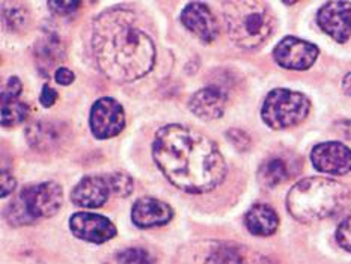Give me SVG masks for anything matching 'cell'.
<instances>
[{"label":"cell","mask_w":351,"mask_h":264,"mask_svg":"<svg viewBox=\"0 0 351 264\" xmlns=\"http://www.w3.org/2000/svg\"><path fill=\"white\" fill-rule=\"evenodd\" d=\"M181 23L204 43H213L219 35V23L210 8L201 2L189 3L181 12Z\"/></svg>","instance_id":"7c38bea8"},{"label":"cell","mask_w":351,"mask_h":264,"mask_svg":"<svg viewBox=\"0 0 351 264\" xmlns=\"http://www.w3.org/2000/svg\"><path fill=\"white\" fill-rule=\"evenodd\" d=\"M351 200L350 189L337 180L312 177L295 183L287 196L289 215L302 224H314L341 213Z\"/></svg>","instance_id":"3957f363"},{"label":"cell","mask_w":351,"mask_h":264,"mask_svg":"<svg viewBox=\"0 0 351 264\" xmlns=\"http://www.w3.org/2000/svg\"><path fill=\"white\" fill-rule=\"evenodd\" d=\"M228 139H230L234 143V147L239 148L240 151H244L250 147V138L243 130H230L228 132Z\"/></svg>","instance_id":"4316f807"},{"label":"cell","mask_w":351,"mask_h":264,"mask_svg":"<svg viewBox=\"0 0 351 264\" xmlns=\"http://www.w3.org/2000/svg\"><path fill=\"white\" fill-rule=\"evenodd\" d=\"M64 192L55 181L27 186L21 191L6 211V217L12 225L32 224L40 217L56 215L62 207Z\"/></svg>","instance_id":"5b68a950"},{"label":"cell","mask_w":351,"mask_h":264,"mask_svg":"<svg viewBox=\"0 0 351 264\" xmlns=\"http://www.w3.org/2000/svg\"><path fill=\"white\" fill-rule=\"evenodd\" d=\"M314 168L332 176H344L351 171V149L339 142L318 143L311 153Z\"/></svg>","instance_id":"9c48e42d"},{"label":"cell","mask_w":351,"mask_h":264,"mask_svg":"<svg viewBox=\"0 0 351 264\" xmlns=\"http://www.w3.org/2000/svg\"><path fill=\"white\" fill-rule=\"evenodd\" d=\"M36 58L38 62L45 64V67H51L58 60H62V47H60L56 38L47 36L38 43L36 45Z\"/></svg>","instance_id":"ffe728a7"},{"label":"cell","mask_w":351,"mask_h":264,"mask_svg":"<svg viewBox=\"0 0 351 264\" xmlns=\"http://www.w3.org/2000/svg\"><path fill=\"white\" fill-rule=\"evenodd\" d=\"M23 91L21 82L19 77H11L8 79V82L5 83V86L2 89V101L5 100H15L19 98Z\"/></svg>","instance_id":"484cf974"},{"label":"cell","mask_w":351,"mask_h":264,"mask_svg":"<svg viewBox=\"0 0 351 264\" xmlns=\"http://www.w3.org/2000/svg\"><path fill=\"white\" fill-rule=\"evenodd\" d=\"M64 136V128L55 123H47V121H36L26 130L29 145L38 151H51L58 148V145L62 143Z\"/></svg>","instance_id":"2e32d148"},{"label":"cell","mask_w":351,"mask_h":264,"mask_svg":"<svg viewBox=\"0 0 351 264\" xmlns=\"http://www.w3.org/2000/svg\"><path fill=\"white\" fill-rule=\"evenodd\" d=\"M70 230L75 237L89 243H104L117 236V228L108 217L94 213H75L70 219Z\"/></svg>","instance_id":"30bf717a"},{"label":"cell","mask_w":351,"mask_h":264,"mask_svg":"<svg viewBox=\"0 0 351 264\" xmlns=\"http://www.w3.org/2000/svg\"><path fill=\"white\" fill-rule=\"evenodd\" d=\"M113 264H154V260L148 251L142 248L124 249L113 259Z\"/></svg>","instance_id":"603a6c76"},{"label":"cell","mask_w":351,"mask_h":264,"mask_svg":"<svg viewBox=\"0 0 351 264\" xmlns=\"http://www.w3.org/2000/svg\"><path fill=\"white\" fill-rule=\"evenodd\" d=\"M49 6L55 12L65 15V14H71L77 10V8L80 6V2H73V0L71 2H49Z\"/></svg>","instance_id":"f1b7e54d"},{"label":"cell","mask_w":351,"mask_h":264,"mask_svg":"<svg viewBox=\"0 0 351 264\" xmlns=\"http://www.w3.org/2000/svg\"><path fill=\"white\" fill-rule=\"evenodd\" d=\"M293 176V162L285 156H270L258 169V180L264 187L271 189Z\"/></svg>","instance_id":"ac0fdd59"},{"label":"cell","mask_w":351,"mask_h":264,"mask_svg":"<svg viewBox=\"0 0 351 264\" xmlns=\"http://www.w3.org/2000/svg\"><path fill=\"white\" fill-rule=\"evenodd\" d=\"M223 17L231 40L241 49H256L269 40L274 19L263 2L237 0L223 3Z\"/></svg>","instance_id":"277c9868"},{"label":"cell","mask_w":351,"mask_h":264,"mask_svg":"<svg viewBox=\"0 0 351 264\" xmlns=\"http://www.w3.org/2000/svg\"><path fill=\"white\" fill-rule=\"evenodd\" d=\"M110 193V187L106 177H85L73 189L71 201L77 207L98 208L108 202Z\"/></svg>","instance_id":"5bb4252c"},{"label":"cell","mask_w":351,"mask_h":264,"mask_svg":"<svg viewBox=\"0 0 351 264\" xmlns=\"http://www.w3.org/2000/svg\"><path fill=\"white\" fill-rule=\"evenodd\" d=\"M58 100V93L53 89L50 85H44L41 95H40V101L44 106V108H51L53 104L56 103Z\"/></svg>","instance_id":"83f0119b"},{"label":"cell","mask_w":351,"mask_h":264,"mask_svg":"<svg viewBox=\"0 0 351 264\" xmlns=\"http://www.w3.org/2000/svg\"><path fill=\"white\" fill-rule=\"evenodd\" d=\"M342 88H344L346 93L351 97V73H348L344 77V80H342Z\"/></svg>","instance_id":"d6a6232c"},{"label":"cell","mask_w":351,"mask_h":264,"mask_svg":"<svg viewBox=\"0 0 351 264\" xmlns=\"http://www.w3.org/2000/svg\"><path fill=\"white\" fill-rule=\"evenodd\" d=\"M311 101L306 95L291 89H274L265 97L261 109L264 123L274 130L294 127L308 117Z\"/></svg>","instance_id":"8992f818"},{"label":"cell","mask_w":351,"mask_h":264,"mask_svg":"<svg viewBox=\"0 0 351 264\" xmlns=\"http://www.w3.org/2000/svg\"><path fill=\"white\" fill-rule=\"evenodd\" d=\"M226 93L219 86L199 89L190 98L189 108L202 119H217L223 115L226 108Z\"/></svg>","instance_id":"9a60e30c"},{"label":"cell","mask_w":351,"mask_h":264,"mask_svg":"<svg viewBox=\"0 0 351 264\" xmlns=\"http://www.w3.org/2000/svg\"><path fill=\"white\" fill-rule=\"evenodd\" d=\"M55 77L59 85L66 86V85H71L74 82V73L68 70V68H58Z\"/></svg>","instance_id":"4dcf8cb0"},{"label":"cell","mask_w":351,"mask_h":264,"mask_svg":"<svg viewBox=\"0 0 351 264\" xmlns=\"http://www.w3.org/2000/svg\"><path fill=\"white\" fill-rule=\"evenodd\" d=\"M3 25L10 30H20L27 23V10L20 3H10V8L3 3L2 10Z\"/></svg>","instance_id":"44dd1931"},{"label":"cell","mask_w":351,"mask_h":264,"mask_svg":"<svg viewBox=\"0 0 351 264\" xmlns=\"http://www.w3.org/2000/svg\"><path fill=\"white\" fill-rule=\"evenodd\" d=\"M110 187V192L119 198H125L133 192V180L124 172H113L106 177Z\"/></svg>","instance_id":"cb8c5ba5"},{"label":"cell","mask_w":351,"mask_h":264,"mask_svg":"<svg viewBox=\"0 0 351 264\" xmlns=\"http://www.w3.org/2000/svg\"><path fill=\"white\" fill-rule=\"evenodd\" d=\"M318 47L295 36H287L273 51L276 62L288 70H308L318 58Z\"/></svg>","instance_id":"ba28073f"},{"label":"cell","mask_w":351,"mask_h":264,"mask_svg":"<svg viewBox=\"0 0 351 264\" xmlns=\"http://www.w3.org/2000/svg\"><path fill=\"white\" fill-rule=\"evenodd\" d=\"M17 186V181L11 176L10 172H6L5 169L2 171V198L8 196L10 193H12V191Z\"/></svg>","instance_id":"f546056e"},{"label":"cell","mask_w":351,"mask_h":264,"mask_svg":"<svg viewBox=\"0 0 351 264\" xmlns=\"http://www.w3.org/2000/svg\"><path fill=\"white\" fill-rule=\"evenodd\" d=\"M152 157L175 187L187 193H205L226 177V163L207 136L184 125L162 127L152 142Z\"/></svg>","instance_id":"6da1fadb"},{"label":"cell","mask_w":351,"mask_h":264,"mask_svg":"<svg viewBox=\"0 0 351 264\" xmlns=\"http://www.w3.org/2000/svg\"><path fill=\"white\" fill-rule=\"evenodd\" d=\"M173 216L169 204L157 198H141L134 202L132 210V221L141 228H154V226L166 225Z\"/></svg>","instance_id":"4fadbf2b"},{"label":"cell","mask_w":351,"mask_h":264,"mask_svg":"<svg viewBox=\"0 0 351 264\" xmlns=\"http://www.w3.org/2000/svg\"><path fill=\"white\" fill-rule=\"evenodd\" d=\"M93 51L100 70L115 82H133L147 75L156 62V45L134 12L108 10L93 25Z\"/></svg>","instance_id":"7a4b0ae2"},{"label":"cell","mask_w":351,"mask_h":264,"mask_svg":"<svg viewBox=\"0 0 351 264\" xmlns=\"http://www.w3.org/2000/svg\"><path fill=\"white\" fill-rule=\"evenodd\" d=\"M205 264H243V256L237 248L222 245L210 254Z\"/></svg>","instance_id":"7402d4cb"},{"label":"cell","mask_w":351,"mask_h":264,"mask_svg":"<svg viewBox=\"0 0 351 264\" xmlns=\"http://www.w3.org/2000/svg\"><path fill=\"white\" fill-rule=\"evenodd\" d=\"M338 130L342 136H344V138L351 139V121L348 119L341 121V123H338Z\"/></svg>","instance_id":"1f68e13d"},{"label":"cell","mask_w":351,"mask_h":264,"mask_svg":"<svg viewBox=\"0 0 351 264\" xmlns=\"http://www.w3.org/2000/svg\"><path fill=\"white\" fill-rule=\"evenodd\" d=\"M317 21L335 41L346 43L351 35V2H329L318 11Z\"/></svg>","instance_id":"8fae6325"},{"label":"cell","mask_w":351,"mask_h":264,"mask_svg":"<svg viewBox=\"0 0 351 264\" xmlns=\"http://www.w3.org/2000/svg\"><path fill=\"white\" fill-rule=\"evenodd\" d=\"M89 125L95 138L110 139L119 134L125 125L124 109L115 98L103 97L90 109Z\"/></svg>","instance_id":"52a82bcc"},{"label":"cell","mask_w":351,"mask_h":264,"mask_svg":"<svg viewBox=\"0 0 351 264\" xmlns=\"http://www.w3.org/2000/svg\"><path fill=\"white\" fill-rule=\"evenodd\" d=\"M337 241L342 249L351 252V216L346 217L339 224L337 230Z\"/></svg>","instance_id":"d4e9b609"},{"label":"cell","mask_w":351,"mask_h":264,"mask_svg":"<svg viewBox=\"0 0 351 264\" xmlns=\"http://www.w3.org/2000/svg\"><path fill=\"white\" fill-rule=\"evenodd\" d=\"M29 115L27 104L21 103L19 98L15 100H5L2 101V125L3 127H14L23 123Z\"/></svg>","instance_id":"d6986e66"},{"label":"cell","mask_w":351,"mask_h":264,"mask_svg":"<svg viewBox=\"0 0 351 264\" xmlns=\"http://www.w3.org/2000/svg\"><path fill=\"white\" fill-rule=\"evenodd\" d=\"M244 224H246L249 232L254 234V236L265 237L276 232L279 226V216L269 204H255L244 216Z\"/></svg>","instance_id":"e0dca14e"}]
</instances>
